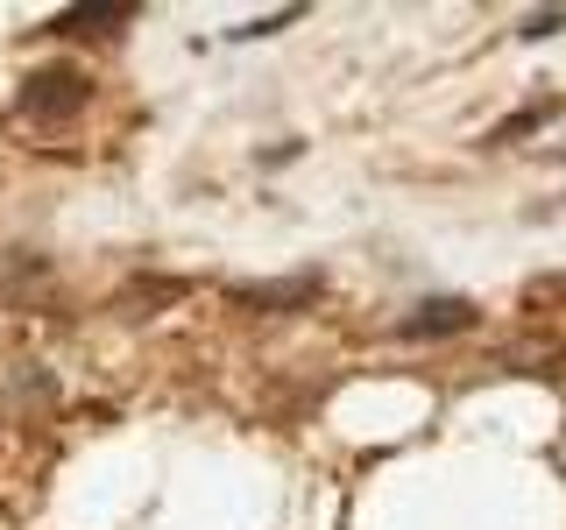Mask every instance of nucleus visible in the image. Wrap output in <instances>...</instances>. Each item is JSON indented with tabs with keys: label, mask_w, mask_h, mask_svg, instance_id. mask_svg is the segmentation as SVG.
I'll list each match as a JSON object with an SVG mask.
<instances>
[{
	"label": "nucleus",
	"mask_w": 566,
	"mask_h": 530,
	"mask_svg": "<svg viewBox=\"0 0 566 530\" xmlns=\"http://www.w3.org/2000/svg\"><path fill=\"white\" fill-rule=\"evenodd\" d=\"M128 0H114V8H71V14H57V29L64 35H93V29H114V22H128Z\"/></svg>",
	"instance_id": "3"
},
{
	"label": "nucleus",
	"mask_w": 566,
	"mask_h": 530,
	"mask_svg": "<svg viewBox=\"0 0 566 530\" xmlns=\"http://www.w3.org/2000/svg\"><path fill=\"white\" fill-rule=\"evenodd\" d=\"M312 290H318V276H291V283H270V290H241V305H297Z\"/></svg>",
	"instance_id": "4"
},
{
	"label": "nucleus",
	"mask_w": 566,
	"mask_h": 530,
	"mask_svg": "<svg viewBox=\"0 0 566 530\" xmlns=\"http://www.w3.org/2000/svg\"><path fill=\"white\" fill-rule=\"evenodd\" d=\"M474 326V305H460V297H432V305H418L403 318V340H424V332H468Z\"/></svg>",
	"instance_id": "2"
},
{
	"label": "nucleus",
	"mask_w": 566,
	"mask_h": 530,
	"mask_svg": "<svg viewBox=\"0 0 566 530\" xmlns=\"http://www.w3.org/2000/svg\"><path fill=\"white\" fill-rule=\"evenodd\" d=\"M93 99V85H85V71H71V64H43V71H29L22 78V120H35V128H57V120H71L78 106Z\"/></svg>",
	"instance_id": "1"
}]
</instances>
